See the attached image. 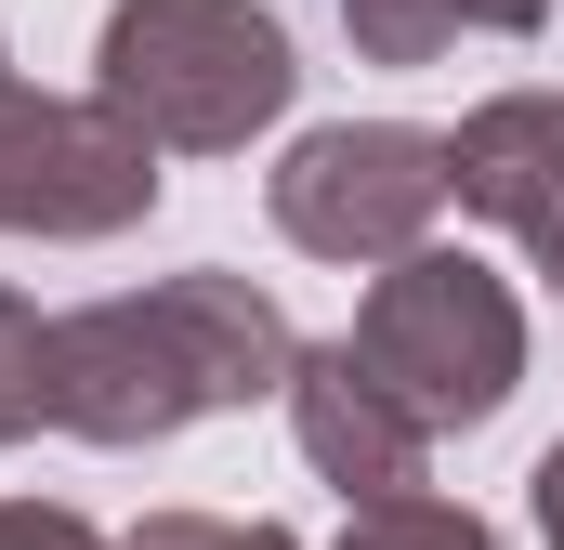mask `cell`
I'll return each instance as SVG.
<instances>
[{
    "mask_svg": "<svg viewBox=\"0 0 564 550\" xmlns=\"http://www.w3.org/2000/svg\"><path fill=\"white\" fill-rule=\"evenodd\" d=\"M289 367H302L289 301L197 263V275H158V288L53 315L40 394H53V432H79V446H171V432H197L224 407L289 394Z\"/></svg>",
    "mask_w": 564,
    "mask_h": 550,
    "instance_id": "cell-1",
    "label": "cell"
},
{
    "mask_svg": "<svg viewBox=\"0 0 564 550\" xmlns=\"http://www.w3.org/2000/svg\"><path fill=\"white\" fill-rule=\"evenodd\" d=\"M93 92H106L158 157H237L250 132L289 119L302 53H289V26L263 0H106Z\"/></svg>",
    "mask_w": 564,
    "mask_h": 550,
    "instance_id": "cell-2",
    "label": "cell"
},
{
    "mask_svg": "<svg viewBox=\"0 0 564 550\" xmlns=\"http://www.w3.org/2000/svg\"><path fill=\"white\" fill-rule=\"evenodd\" d=\"M341 341H355L433 432H486V419L512 407V381H525V301L473 263V250H433V237L368 275V301H355Z\"/></svg>",
    "mask_w": 564,
    "mask_h": 550,
    "instance_id": "cell-3",
    "label": "cell"
},
{
    "mask_svg": "<svg viewBox=\"0 0 564 550\" xmlns=\"http://www.w3.org/2000/svg\"><path fill=\"white\" fill-rule=\"evenodd\" d=\"M263 210H276V237L302 263L381 275L394 250H421L459 210L446 197V132H421V119H328V132H302L263 170Z\"/></svg>",
    "mask_w": 564,
    "mask_h": 550,
    "instance_id": "cell-4",
    "label": "cell"
},
{
    "mask_svg": "<svg viewBox=\"0 0 564 550\" xmlns=\"http://www.w3.org/2000/svg\"><path fill=\"white\" fill-rule=\"evenodd\" d=\"M158 210V144L106 92H26L0 79V237H132Z\"/></svg>",
    "mask_w": 564,
    "mask_h": 550,
    "instance_id": "cell-5",
    "label": "cell"
},
{
    "mask_svg": "<svg viewBox=\"0 0 564 550\" xmlns=\"http://www.w3.org/2000/svg\"><path fill=\"white\" fill-rule=\"evenodd\" d=\"M289 432H302L315 485H341V512L433 485V419L408 407L355 341H302V367H289Z\"/></svg>",
    "mask_w": 564,
    "mask_h": 550,
    "instance_id": "cell-6",
    "label": "cell"
},
{
    "mask_svg": "<svg viewBox=\"0 0 564 550\" xmlns=\"http://www.w3.org/2000/svg\"><path fill=\"white\" fill-rule=\"evenodd\" d=\"M446 197L486 210V223L564 288V92H486V106L446 132Z\"/></svg>",
    "mask_w": 564,
    "mask_h": 550,
    "instance_id": "cell-7",
    "label": "cell"
},
{
    "mask_svg": "<svg viewBox=\"0 0 564 550\" xmlns=\"http://www.w3.org/2000/svg\"><path fill=\"white\" fill-rule=\"evenodd\" d=\"M552 0H341V26H355V53L368 66H433L446 40H525Z\"/></svg>",
    "mask_w": 564,
    "mask_h": 550,
    "instance_id": "cell-8",
    "label": "cell"
},
{
    "mask_svg": "<svg viewBox=\"0 0 564 550\" xmlns=\"http://www.w3.org/2000/svg\"><path fill=\"white\" fill-rule=\"evenodd\" d=\"M341 550H499V538H486V512H459V498L408 485V498H355Z\"/></svg>",
    "mask_w": 564,
    "mask_h": 550,
    "instance_id": "cell-9",
    "label": "cell"
},
{
    "mask_svg": "<svg viewBox=\"0 0 564 550\" xmlns=\"http://www.w3.org/2000/svg\"><path fill=\"white\" fill-rule=\"evenodd\" d=\"M40 354H53V315L0 288V446H26V432L53 419V394H40Z\"/></svg>",
    "mask_w": 564,
    "mask_h": 550,
    "instance_id": "cell-10",
    "label": "cell"
},
{
    "mask_svg": "<svg viewBox=\"0 0 564 550\" xmlns=\"http://www.w3.org/2000/svg\"><path fill=\"white\" fill-rule=\"evenodd\" d=\"M119 550H302L289 525H224V512H144Z\"/></svg>",
    "mask_w": 564,
    "mask_h": 550,
    "instance_id": "cell-11",
    "label": "cell"
},
{
    "mask_svg": "<svg viewBox=\"0 0 564 550\" xmlns=\"http://www.w3.org/2000/svg\"><path fill=\"white\" fill-rule=\"evenodd\" d=\"M0 550H119V538H93V525L53 512V498H0Z\"/></svg>",
    "mask_w": 564,
    "mask_h": 550,
    "instance_id": "cell-12",
    "label": "cell"
},
{
    "mask_svg": "<svg viewBox=\"0 0 564 550\" xmlns=\"http://www.w3.org/2000/svg\"><path fill=\"white\" fill-rule=\"evenodd\" d=\"M525 498H539V550H564V446L525 472Z\"/></svg>",
    "mask_w": 564,
    "mask_h": 550,
    "instance_id": "cell-13",
    "label": "cell"
},
{
    "mask_svg": "<svg viewBox=\"0 0 564 550\" xmlns=\"http://www.w3.org/2000/svg\"><path fill=\"white\" fill-rule=\"evenodd\" d=\"M0 79H13V53H0Z\"/></svg>",
    "mask_w": 564,
    "mask_h": 550,
    "instance_id": "cell-14",
    "label": "cell"
}]
</instances>
